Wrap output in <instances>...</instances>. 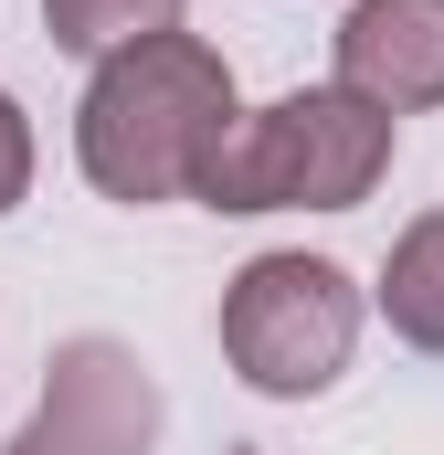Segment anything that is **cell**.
Here are the masks:
<instances>
[{"instance_id": "obj_7", "label": "cell", "mask_w": 444, "mask_h": 455, "mask_svg": "<svg viewBox=\"0 0 444 455\" xmlns=\"http://www.w3.org/2000/svg\"><path fill=\"white\" fill-rule=\"evenodd\" d=\"M180 11L191 0H43V32H53V53L107 64V53L148 43V32H180Z\"/></svg>"}, {"instance_id": "obj_9", "label": "cell", "mask_w": 444, "mask_h": 455, "mask_svg": "<svg viewBox=\"0 0 444 455\" xmlns=\"http://www.w3.org/2000/svg\"><path fill=\"white\" fill-rule=\"evenodd\" d=\"M233 455H254V445H233Z\"/></svg>"}, {"instance_id": "obj_5", "label": "cell", "mask_w": 444, "mask_h": 455, "mask_svg": "<svg viewBox=\"0 0 444 455\" xmlns=\"http://www.w3.org/2000/svg\"><path fill=\"white\" fill-rule=\"evenodd\" d=\"M329 85H349L392 127L444 107V0H349L329 32Z\"/></svg>"}, {"instance_id": "obj_3", "label": "cell", "mask_w": 444, "mask_h": 455, "mask_svg": "<svg viewBox=\"0 0 444 455\" xmlns=\"http://www.w3.org/2000/svg\"><path fill=\"white\" fill-rule=\"evenodd\" d=\"M360 318H370V286L338 254L286 243V254H254L222 286V360L265 403H318V392H338V371L360 360Z\"/></svg>"}, {"instance_id": "obj_6", "label": "cell", "mask_w": 444, "mask_h": 455, "mask_svg": "<svg viewBox=\"0 0 444 455\" xmlns=\"http://www.w3.org/2000/svg\"><path fill=\"white\" fill-rule=\"evenodd\" d=\"M370 307L392 318V339H402V349H434V360H444V212H424V223L392 233Z\"/></svg>"}, {"instance_id": "obj_2", "label": "cell", "mask_w": 444, "mask_h": 455, "mask_svg": "<svg viewBox=\"0 0 444 455\" xmlns=\"http://www.w3.org/2000/svg\"><path fill=\"white\" fill-rule=\"evenodd\" d=\"M402 127L360 107L349 85H286L275 107H243L202 170V212H360L392 170Z\"/></svg>"}, {"instance_id": "obj_8", "label": "cell", "mask_w": 444, "mask_h": 455, "mask_svg": "<svg viewBox=\"0 0 444 455\" xmlns=\"http://www.w3.org/2000/svg\"><path fill=\"white\" fill-rule=\"evenodd\" d=\"M21 202H32V116L0 85V212H21Z\"/></svg>"}, {"instance_id": "obj_1", "label": "cell", "mask_w": 444, "mask_h": 455, "mask_svg": "<svg viewBox=\"0 0 444 455\" xmlns=\"http://www.w3.org/2000/svg\"><path fill=\"white\" fill-rule=\"evenodd\" d=\"M233 116H243V96H233V64H222L212 43L202 32H148V43H127V53H107L85 75L75 170H85V191L116 202V212L191 202Z\"/></svg>"}, {"instance_id": "obj_4", "label": "cell", "mask_w": 444, "mask_h": 455, "mask_svg": "<svg viewBox=\"0 0 444 455\" xmlns=\"http://www.w3.org/2000/svg\"><path fill=\"white\" fill-rule=\"evenodd\" d=\"M159 424H170V403H159L148 360L107 329H75V339H53L43 392L0 455H159Z\"/></svg>"}]
</instances>
